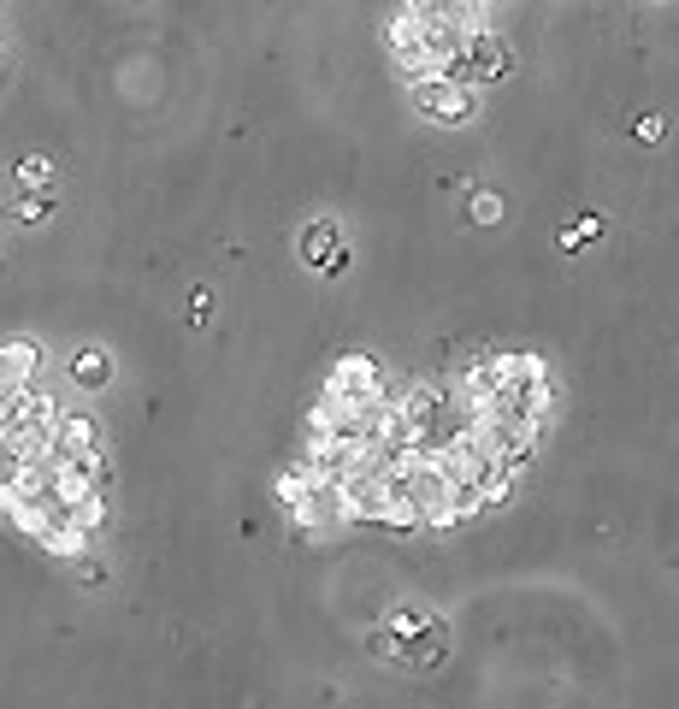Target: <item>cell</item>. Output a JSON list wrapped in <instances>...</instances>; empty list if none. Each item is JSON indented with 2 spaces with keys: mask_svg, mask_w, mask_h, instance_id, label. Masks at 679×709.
Wrapping results in <instances>:
<instances>
[{
  "mask_svg": "<svg viewBox=\"0 0 679 709\" xmlns=\"http://www.w3.org/2000/svg\"><path fill=\"white\" fill-rule=\"evenodd\" d=\"M508 71H514V54H508V42L496 36L491 24L467 30L461 48H455L449 65H443V77H455V83H467V89H479V83H502Z\"/></svg>",
  "mask_w": 679,
  "mask_h": 709,
  "instance_id": "6da1fadb",
  "label": "cell"
},
{
  "mask_svg": "<svg viewBox=\"0 0 679 709\" xmlns=\"http://www.w3.org/2000/svg\"><path fill=\"white\" fill-rule=\"evenodd\" d=\"M408 101H414L432 125H473V113H479V95H473L467 83L443 77V71L408 77Z\"/></svg>",
  "mask_w": 679,
  "mask_h": 709,
  "instance_id": "7a4b0ae2",
  "label": "cell"
},
{
  "mask_svg": "<svg viewBox=\"0 0 679 709\" xmlns=\"http://www.w3.org/2000/svg\"><path fill=\"white\" fill-rule=\"evenodd\" d=\"M302 260H308V266H319V272H331V278L349 266V249H343V237H337V225H331V219H313L308 231H302Z\"/></svg>",
  "mask_w": 679,
  "mask_h": 709,
  "instance_id": "3957f363",
  "label": "cell"
},
{
  "mask_svg": "<svg viewBox=\"0 0 679 709\" xmlns=\"http://www.w3.org/2000/svg\"><path fill=\"white\" fill-rule=\"evenodd\" d=\"M585 237H603V213H585V219H579V225H567V231H561V249H567V255H573V249H579V243H585Z\"/></svg>",
  "mask_w": 679,
  "mask_h": 709,
  "instance_id": "277c9868",
  "label": "cell"
},
{
  "mask_svg": "<svg viewBox=\"0 0 679 709\" xmlns=\"http://www.w3.org/2000/svg\"><path fill=\"white\" fill-rule=\"evenodd\" d=\"M496 219H502V195L479 190L473 195V225H496Z\"/></svg>",
  "mask_w": 679,
  "mask_h": 709,
  "instance_id": "5b68a950",
  "label": "cell"
},
{
  "mask_svg": "<svg viewBox=\"0 0 679 709\" xmlns=\"http://www.w3.org/2000/svg\"><path fill=\"white\" fill-rule=\"evenodd\" d=\"M632 136H638V142H662V119H656V113L632 119Z\"/></svg>",
  "mask_w": 679,
  "mask_h": 709,
  "instance_id": "8992f818",
  "label": "cell"
},
{
  "mask_svg": "<svg viewBox=\"0 0 679 709\" xmlns=\"http://www.w3.org/2000/svg\"><path fill=\"white\" fill-rule=\"evenodd\" d=\"M485 6H491V12H496V6H502V0H485Z\"/></svg>",
  "mask_w": 679,
  "mask_h": 709,
  "instance_id": "52a82bcc",
  "label": "cell"
}]
</instances>
